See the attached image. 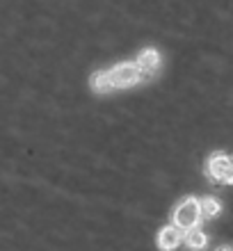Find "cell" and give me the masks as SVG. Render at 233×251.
Wrapping results in <instances>:
<instances>
[{
    "mask_svg": "<svg viewBox=\"0 0 233 251\" xmlns=\"http://www.w3.org/2000/svg\"><path fill=\"white\" fill-rule=\"evenodd\" d=\"M217 251H233V249H231V247H220Z\"/></svg>",
    "mask_w": 233,
    "mask_h": 251,
    "instance_id": "9c48e42d",
    "label": "cell"
},
{
    "mask_svg": "<svg viewBox=\"0 0 233 251\" xmlns=\"http://www.w3.org/2000/svg\"><path fill=\"white\" fill-rule=\"evenodd\" d=\"M199 203H201V217L213 219V217H217V215L222 212L220 201H217V199H213V197H204V199H199Z\"/></svg>",
    "mask_w": 233,
    "mask_h": 251,
    "instance_id": "ba28073f",
    "label": "cell"
},
{
    "mask_svg": "<svg viewBox=\"0 0 233 251\" xmlns=\"http://www.w3.org/2000/svg\"><path fill=\"white\" fill-rule=\"evenodd\" d=\"M107 73H110L114 89H126V87H133L142 80V73L137 69V64H117Z\"/></svg>",
    "mask_w": 233,
    "mask_h": 251,
    "instance_id": "3957f363",
    "label": "cell"
},
{
    "mask_svg": "<svg viewBox=\"0 0 233 251\" xmlns=\"http://www.w3.org/2000/svg\"><path fill=\"white\" fill-rule=\"evenodd\" d=\"M183 242L187 245V249H192V251H199L206 247L208 238H206V233L201 231L199 226H194V228H190V231H185V235H183Z\"/></svg>",
    "mask_w": 233,
    "mask_h": 251,
    "instance_id": "8992f818",
    "label": "cell"
},
{
    "mask_svg": "<svg viewBox=\"0 0 233 251\" xmlns=\"http://www.w3.org/2000/svg\"><path fill=\"white\" fill-rule=\"evenodd\" d=\"M183 242V231H181L179 226H174V224H169V226H165V228H160V233H158V247L162 251H174L176 247Z\"/></svg>",
    "mask_w": 233,
    "mask_h": 251,
    "instance_id": "5b68a950",
    "label": "cell"
},
{
    "mask_svg": "<svg viewBox=\"0 0 233 251\" xmlns=\"http://www.w3.org/2000/svg\"><path fill=\"white\" fill-rule=\"evenodd\" d=\"M137 69H140L142 78H151L155 75V71L160 69V55L155 48H144L140 55H137Z\"/></svg>",
    "mask_w": 233,
    "mask_h": 251,
    "instance_id": "277c9868",
    "label": "cell"
},
{
    "mask_svg": "<svg viewBox=\"0 0 233 251\" xmlns=\"http://www.w3.org/2000/svg\"><path fill=\"white\" fill-rule=\"evenodd\" d=\"M208 178L222 185H233V160L227 153H213L206 162Z\"/></svg>",
    "mask_w": 233,
    "mask_h": 251,
    "instance_id": "7a4b0ae2",
    "label": "cell"
},
{
    "mask_svg": "<svg viewBox=\"0 0 233 251\" xmlns=\"http://www.w3.org/2000/svg\"><path fill=\"white\" fill-rule=\"evenodd\" d=\"M89 85H92V89L96 94H107L112 92V80H110V73L107 71H96L92 73V80H89Z\"/></svg>",
    "mask_w": 233,
    "mask_h": 251,
    "instance_id": "52a82bcc",
    "label": "cell"
},
{
    "mask_svg": "<svg viewBox=\"0 0 233 251\" xmlns=\"http://www.w3.org/2000/svg\"><path fill=\"white\" fill-rule=\"evenodd\" d=\"M201 203L199 199L194 197H185L181 201L176 208H174V215H172V224L179 226L181 231H190L194 226H199L201 222Z\"/></svg>",
    "mask_w": 233,
    "mask_h": 251,
    "instance_id": "6da1fadb",
    "label": "cell"
}]
</instances>
